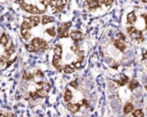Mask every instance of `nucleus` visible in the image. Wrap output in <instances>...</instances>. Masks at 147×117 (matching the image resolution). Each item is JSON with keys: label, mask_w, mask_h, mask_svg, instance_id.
<instances>
[{"label": "nucleus", "mask_w": 147, "mask_h": 117, "mask_svg": "<svg viewBox=\"0 0 147 117\" xmlns=\"http://www.w3.org/2000/svg\"><path fill=\"white\" fill-rule=\"evenodd\" d=\"M20 7L25 12L29 13V14H33V15H41V14H44L47 11L46 9H40V8H38V6L34 5V4H32V3H28L26 2L21 3Z\"/></svg>", "instance_id": "obj_1"}, {"label": "nucleus", "mask_w": 147, "mask_h": 117, "mask_svg": "<svg viewBox=\"0 0 147 117\" xmlns=\"http://www.w3.org/2000/svg\"><path fill=\"white\" fill-rule=\"evenodd\" d=\"M32 28H33V25L28 19H25L22 21V22L21 24V29H20L21 35H22V39H24L25 41H28V39H30V37H31L30 30L32 29Z\"/></svg>", "instance_id": "obj_2"}, {"label": "nucleus", "mask_w": 147, "mask_h": 117, "mask_svg": "<svg viewBox=\"0 0 147 117\" xmlns=\"http://www.w3.org/2000/svg\"><path fill=\"white\" fill-rule=\"evenodd\" d=\"M127 34L134 41H137L139 42H143L144 41V36H143V32L135 27H128L127 28Z\"/></svg>", "instance_id": "obj_3"}, {"label": "nucleus", "mask_w": 147, "mask_h": 117, "mask_svg": "<svg viewBox=\"0 0 147 117\" xmlns=\"http://www.w3.org/2000/svg\"><path fill=\"white\" fill-rule=\"evenodd\" d=\"M30 43L35 47V49L37 50V52L39 50H41L42 52H45V51H47L48 49V43L44 39H41L40 37L34 38L31 41Z\"/></svg>", "instance_id": "obj_4"}, {"label": "nucleus", "mask_w": 147, "mask_h": 117, "mask_svg": "<svg viewBox=\"0 0 147 117\" xmlns=\"http://www.w3.org/2000/svg\"><path fill=\"white\" fill-rule=\"evenodd\" d=\"M71 26V22H65L61 23L58 28V34L59 38H67L69 37V28Z\"/></svg>", "instance_id": "obj_5"}, {"label": "nucleus", "mask_w": 147, "mask_h": 117, "mask_svg": "<svg viewBox=\"0 0 147 117\" xmlns=\"http://www.w3.org/2000/svg\"><path fill=\"white\" fill-rule=\"evenodd\" d=\"M50 90V85L47 83H45L42 88H37V90L34 91L38 98H44L47 97Z\"/></svg>", "instance_id": "obj_6"}, {"label": "nucleus", "mask_w": 147, "mask_h": 117, "mask_svg": "<svg viewBox=\"0 0 147 117\" xmlns=\"http://www.w3.org/2000/svg\"><path fill=\"white\" fill-rule=\"evenodd\" d=\"M85 4L90 10H93V9L101 8L102 3H101L100 0H86Z\"/></svg>", "instance_id": "obj_7"}, {"label": "nucleus", "mask_w": 147, "mask_h": 117, "mask_svg": "<svg viewBox=\"0 0 147 117\" xmlns=\"http://www.w3.org/2000/svg\"><path fill=\"white\" fill-rule=\"evenodd\" d=\"M61 59L62 57L61 56H58V55H53V61H52V64L53 66V67H55V69L58 71V72H62V65H61Z\"/></svg>", "instance_id": "obj_8"}, {"label": "nucleus", "mask_w": 147, "mask_h": 117, "mask_svg": "<svg viewBox=\"0 0 147 117\" xmlns=\"http://www.w3.org/2000/svg\"><path fill=\"white\" fill-rule=\"evenodd\" d=\"M69 36H70V37L71 38V40L74 41H82V40L84 39V34H83V33H82L81 31H79V30H72V31L70 33Z\"/></svg>", "instance_id": "obj_9"}, {"label": "nucleus", "mask_w": 147, "mask_h": 117, "mask_svg": "<svg viewBox=\"0 0 147 117\" xmlns=\"http://www.w3.org/2000/svg\"><path fill=\"white\" fill-rule=\"evenodd\" d=\"M114 45H115V47L117 49H119L121 52H124V51L127 49V44H126V42H125L124 40L117 39V40L115 41Z\"/></svg>", "instance_id": "obj_10"}, {"label": "nucleus", "mask_w": 147, "mask_h": 117, "mask_svg": "<svg viewBox=\"0 0 147 117\" xmlns=\"http://www.w3.org/2000/svg\"><path fill=\"white\" fill-rule=\"evenodd\" d=\"M27 19L31 22V24L33 25V27H37L40 23L41 17L40 16H37V15H34V16H28Z\"/></svg>", "instance_id": "obj_11"}, {"label": "nucleus", "mask_w": 147, "mask_h": 117, "mask_svg": "<svg viewBox=\"0 0 147 117\" xmlns=\"http://www.w3.org/2000/svg\"><path fill=\"white\" fill-rule=\"evenodd\" d=\"M66 108L71 112V113H77L79 111L81 108V104L79 103H67Z\"/></svg>", "instance_id": "obj_12"}, {"label": "nucleus", "mask_w": 147, "mask_h": 117, "mask_svg": "<svg viewBox=\"0 0 147 117\" xmlns=\"http://www.w3.org/2000/svg\"><path fill=\"white\" fill-rule=\"evenodd\" d=\"M16 52V47L14 46L13 43L9 42V45L6 47V48L4 49V54L6 56H8L9 58H10V56L12 54H14V53Z\"/></svg>", "instance_id": "obj_13"}, {"label": "nucleus", "mask_w": 147, "mask_h": 117, "mask_svg": "<svg viewBox=\"0 0 147 117\" xmlns=\"http://www.w3.org/2000/svg\"><path fill=\"white\" fill-rule=\"evenodd\" d=\"M9 44V36L5 33H3L2 35L0 36V45L3 47H6Z\"/></svg>", "instance_id": "obj_14"}, {"label": "nucleus", "mask_w": 147, "mask_h": 117, "mask_svg": "<svg viewBox=\"0 0 147 117\" xmlns=\"http://www.w3.org/2000/svg\"><path fill=\"white\" fill-rule=\"evenodd\" d=\"M136 20H137V16H136L135 12L133 11V12H130L127 15V24L132 25V24H134L136 22Z\"/></svg>", "instance_id": "obj_15"}, {"label": "nucleus", "mask_w": 147, "mask_h": 117, "mask_svg": "<svg viewBox=\"0 0 147 117\" xmlns=\"http://www.w3.org/2000/svg\"><path fill=\"white\" fill-rule=\"evenodd\" d=\"M53 22H54V19L52 16H47V15H43L40 19V23L42 25H46V24H48V23H51Z\"/></svg>", "instance_id": "obj_16"}, {"label": "nucleus", "mask_w": 147, "mask_h": 117, "mask_svg": "<svg viewBox=\"0 0 147 117\" xmlns=\"http://www.w3.org/2000/svg\"><path fill=\"white\" fill-rule=\"evenodd\" d=\"M71 99H72V92L69 89H66L65 91V95H64V100L66 103H70Z\"/></svg>", "instance_id": "obj_17"}, {"label": "nucleus", "mask_w": 147, "mask_h": 117, "mask_svg": "<svg viewBox=\"0 0 147 117\" xmlns=\"http://www.w3.org/2000/svg\"><path fill=\"white\" fill-rule=\"evenodd\" d=\"M134 105H133L131 103H127V104L125 105V107H124V109H123V111H124V114L127 115V114H130L132 111H134Z\"/></svg>", "instance_id": "obj_18"}, {"label": "nucleus", "mask_w": 147, "mask_h": 117, "mask_svg": "<svg viewBox=\"0 0 147 117\" xmlns=\"http://www.w3.org/2000/svg\"><path fill=\"white\" fill-rule=\"evenodd\" d=\"M34 78V74L33 73H30L28 72H25L23 74H22V79L25 80V81H31Z\"/></svg>", "instance_id": "obj_19"}, {"label": "nucleus", "mask_w": 147, "mask_h": 117, "mask_svg": "<svg viewBox=\"0 0 147 117\" xmlns=\"http://www.w3.org/2000/svg\"><path fill=\"white\" fill-rule=\"evenodd\" d=\"M63 71L66 74H71V73H73L75 72V68L71 65H65Z\"/></svg>", "instance_id": "obj_20"}, {"label": "nucleus", "mask_w": 147, "mask_h": 117, "mask_svg": "<svg viewBox=\"0 0 147 117\" xmlns=\"http://www.w3.org/2000/svg\"><path fill=\"white\" fill-rule=\"evenodd\" d=\"M45 32H46L48 35H50V36H52V37H54V36H56V35H57V32H56V28H55V27L48 28H47V29L45 30Z\"/></svg>", "instance_id": "obj_21"}, {"label": "nucleus", "mask_w": 147, "mask_h": 117, "mask_svg": "<svg viewBox=\"0 0 147 117\" xmlns=\"http://www.w3.org/2000/svg\"><path fill=\"white\" fill-rule=\"evenodd\" d=\"M53 53H54V55H58V56H61L62 57V53H63V50H62V47L58 44L54 47L53 48Z\"/></svg>", "instance_id": "obj_22"}, {"label": "nucleus", "mask_w": 147, "mask_h": 117, "mask_svg": "<svg viewBox=\"0 0 147 117\" xmlns=\"http://www.w3.org/2000/svg\"><path fill=\"white\" fill-rule=\"evenodd\" d=\"M139 85H140L139 82L137 80H135V79H133V80L130 81V83L128 85V87H129V89L131 91H134L137 87H139Z\"/></svg>", "instance_id": "obj_23"}, {"label": "nucleus", "mask_w": 147, "mask_h": 117, "mask_svg": "<svg viewBox=\"0 0 147 117\" xmlns=\"http://www.w3.org/2000/svg\"><path fill=\"white\" fill-rule=\"evenodd\" d=\"M115 83H117L119 85L123 86V85H125L126 84H127V82H128V77H127V76H123V77L121 78V80H115Z\"/></svg>", "instance_id": "obj_24"}, {"label": "nucleus", "mask_w": 147, "mask_h": 117, "mask_svg": "<svg viewBox=\"0 0 147 117\" xmlns=\"http://www.w3.org/2000/svg\"><path fill=\"white\" fill-rule=\"evenodd\" d=\"M25 47H26L27 51L29 52V53H37V50L35 49V47H34L31 43L26 44V45H25Z\"/></svg>", "instance_id": "obj_25"}, {"label": "nucleus", "mask_w": 147, "mask_h": 117, "mask_svg": "<svg viewBox=\"0 0 147 117\" xmlns=\"http://www.w3.org/2000/svg\"><path fill=\"white\" fill-rule=\"evenodd\" d=\"M134 117H144V113L141 110H136L133 113Z\"/></svg>", "instance_id": "obj_26"}, {"label": "nucleus", "mask_w": 147, "mask_h": 117, "mask_svg": "<svg viewBox=\"0 0 147 117\" xmlns=\"http://www.w3.org/2000/svg\"><path fill=\"white\" fill-rule=\"evenodd\" d=\"M52 1H53V0H40V3L42 5H44V8L47 9V8L48 6H50Z\"/></svg>", "instance_id": "obj_27"}, {"label": "nucleus", "mask_w": 147, "mask_h": 117, "mask_svg": "<svg viewBox=\"0 0 147 117\" xmlns=\"http://www.w3.org/2000/svg\"><path fill=\"white\" fill-rule=\"evenodd\" d=\"M100 2H101V3L104 4L105 6H110L113 3L114 0H100Z\"/></svg>", "instance_id": "obj_28"}, {"label": "nucleus", "mask_w": 147, "mask_h": 117, "mask_svg": "<svg viewBox=\"0 0 147 117\" xmlns=\"http://www.w3.org/2000/svg\"><path fill=\"white\" fill-rule=\"evenodd\" d=\"M69 85H70V86H71V87H73L74 89H78V80H77V79H75V80L71 81V82L69 84Z\"/></svg>", "instance_id": "obj_29"}, {"label": "nucleus", "mask_w": 147, "mask_h": 117, "mask_svg": "<svg viewBox=\"0 0 147 117\" xmlns=\"http://www.w3.org/2000/svg\"><path fill=\"white\" fill-rule=\"evenodd\" d=\"M34 76L37 77V78H43L44 77V73L40 70H37L36 72L34 73Z\"/></svg>", "instance_id": "obj_30"}, {"label": "nucleus", "mask_w": 147, "mask_h": 117, "mask_svg": "<svg viewBox=\"0 0 147 117\" xmlns=\"http://www.w3.org/2000/svg\"><path fill=\"white\" fill-rule=\"evenodd\" d=\"M82 103H83V104H84L86 108L89 107V103H88V101H87L86 99H83V100H82Z\"/></svg>", "instance_id": "obj_31"}, {"label": "nucleus", "mask_w": 147, "mask_h": 117, "mask_svg": "<svg viewBox=\"0 0 147 117\" xmlns=\"http://www.w3.org/2000/svg\"><path fill=\"white\" fill-rule=\"evenodd\" d=\"M142 17L145 19V22H146V29L147 30V14H143L142 15Z\"/></svg>", "instance_id": "obj_32"}, {"label": "nucleus", "mask_w": 147, "mask_h": 117, "mask_svg": "<svg viewBox=\"0 0 147 117\" xmlns=\"http://www.w3.org/2000/svg\"><path fill=\"white\" fill-rule=\"evenodd\" d=\"M19 4H21V3H24L25 2V0H16Z\"/></svg>", "instance_id": "obj_33"}, {"label": "nucleus", "mask_w": 147, "mask_h": 117, "mask_svg": "<svg viewBox=\"0 0 147 117\" xmlns=\"http://www.w3.org/2000/svg\"><path fill=\"white\" fill-rule=\"evenodd\" d=\"M143 59H144V60H146V59H147V53H144V55H143Z\"/></svg>", "instance_id": "obj_34"}, {"label": "nucleus", "mask_w": 147, "mask_h": 117, "mask_svg": "<svg viewBox=\"0 0 147 117\" xmlns=\"http://www.w3.org/2000/svg\"><path fill=\"white\" fill-rule=\"evenodd\" d=\"M0 117H6V116L3 115V114H0Z\"/></svg>", "instance_id": "obj_35"}, {"label": "nucleus", "mask_w": 147, "mask_h": 117, "mask_svg": "<svg viewBox=\"0 0 147 117\" xmlns=\"http://www.w3.org/2000/svg\"><path fill=\"white\" fill-rule=\"evenodd\" d=\"M141 1H142L143 3H147V0H141Z\"/></svg>", "instance_id": "obj_36"}, {"label": "nucleus", "mask_w": 147, "mask_h": 117, "mask_svg": "<svg viewBox=\"0 0 147 117\" xmlns=\"http://www.w3.org/2000/svg\"><path fill=\"white\" fill-rule=\"evenodd\" d=\"M146 91H147V85H146Z\"/></svg>", "instance_id": "obj_37"}]
</instances>
